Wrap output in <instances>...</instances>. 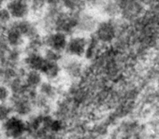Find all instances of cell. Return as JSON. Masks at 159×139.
<instances>
[{
	"mask_svg": "<svg viewBox=\"0 0 159 139\" xmlns=\"http://www.w3.org/2000/svg\"><path fill=\"white\" fill-rule=\"evenodd\" d=\"M121 28V24L115 19H100L98 22L93 37L103 46L112 44Z\"/></svg>",
	"mask_w": 159,
	"mask_h": 139,
	"instance_id": "obj_1",
	"label": "cell"
},
{
	"mask_svg": "<svg viewBox=\"0 0 159 139\" xmlns=\"http://www.w3.org/2000/svg\"><path fill=\"white\" fill-rule=\"evenodd\" d=\"M100 18L97 12L84 9L76 13V34L91 36L95 32Z\"/></svg>",
	"mask_w": 159,
	"mask_h": 139,
	"instance_id": "obj_2",
	"label": "cell"
},
{
	"mask_svg": "<svg viewBox=\"0 0 159 139\" xmlns=\"http://www.w3.org/2000/svg\"><path fill=\"white\" fill-rule=\"evenodd\" d=\"M123 21H137L145 11L144 0H115Z\"/></svg>",
	"mask_w": 159,
	"mask_h": 139,
	"instance_id": "obj_3",
	"label": "cell"
},
{
	"mask_svg": "<svg viewBox=\"0 0 159 139\" xmlns=\"http://www.w3.org/2000/svg\"><path fill=\"white\" fill-rule=\"evenodd\" d=\"M63 11L64 9L61 5L47 6L43 14L39 18L36 19L42 35L56 31L58 19Z\"/></svg>",
	"mask_w": 159,
	"mask_h": 139,
	"instance_id": "obj_4",
	"label": "cell"
},
{
	"mask_svg": "<svg viewBox=\"0 0 159 139\" xmlns=\"http://www.w3.org/2000/svg\"><path fill=\"white\" fill-rule=\"evenodd\" d=\"M1 124V132L6 137L11 139L20 138L27 130V124L24 120V118L15 114H12Z\"/></svg>",
	"mask_w": 159,
	"mask_h": 139,
	"instance_id": "obj_5",
	"label": "cell"
},
{
	"mask_svg": "<svg viewBox=\"0 0 159 139\" xmlns=\"http://www.w3.org/2000/svg\"><path fill=\"white\" fill-rule=\"evenodd\" d=\"M88 41H89V36L73 34L68 37L67 44L64 53L66 56L81 58V59L84 58Z\"/></svg>",
	"mask_w": 159,
	"mask_h": 139,
	"instance_id": "obj_6",
	"label": "cell"
},
{
	"mask_svg": "<svg viewBox=\"0 0 159 139\" xmlns=\"http://www.w3.org/2000/svg\"><path fill=\"white\" fill-rule=\"evenodd\" d=\"M9 104L12 109V113L22 118L30 116L35 107L33 101L28 97L26 93L20 95H11Z\"/></svg>",
	"mask_w": 159,
	"mask_h": 139,
	"instance_id": "obj_7",
	"label": "cell"
},
{
	"mask_svg": "<svg viewBox=\"0 0 159 139\" xmlns=\"http://www.w3.org/2000/svg\"><path fill=\"white\" fill-rule=\"evenodd\" d=\"M42 38H43L44 48L51 49L64 54L68 40L67 35L60 31H53L42 35Z\"/></svg>",
	"mask_w": 159,
	"mask_h": 139,
	"instance_id": "obj_8",
	"label": "cell"
},
{
	"mask_svg": "<svg viewBox=\"0 0 159 139\" xmlns=\"http://www.w3.org/2000/svg\"><path fill=\"white\" fill-rule=\"evenodd\" d=\"M62 71L71 79H78L81 77L84 70V65L81 58H76L71 56L63 57L60 62Z\"/></svg>",
	"mask_w": 159,
	"mask_h": 139,
	"instance_id": "obj_9",
	"label": "cell"
},
{
	"mask_svg": "<svg viewBox=\"0 0 159 139\" xmlns=\"http://www.w3.org/2000/svg\"><path fill=\"white\" fill-rule=\"evenodd\" d=\"M5 7L11 13L13 21L23 20L31 17L29 3L22 0H9Z\"/></svg>",
	"mask_w": 159,
	"mask_h": 139,
	"instance_id": "obj_10",
	"label": "cell"
},
{
	"mask_svg": "<svg viewBox=\"0 0 159 139\" xmlns=\"http://www.w3.org/2000/svg\"><path fill=\"white\" fill-rule=\"evenodd\" d=\"M13 24L18 28V30L21 32V34L24 36L25 40H28L30 38H33V37L42 35L36 20L26 18V19H23V20L13 21Z\"/></svg>",
	"mask_w": 159,
	"mask_h": 139,
	"instance_id": "obj_11",
	"label": "cell"
},
{
	"mask_svg": "<svg viewBox=\"0 0 159 139\" xmlns=\"http://www.w3.org/2000/svg\"><path fill=\"white\" fill-rule=\"evenodd\" d=\"M56 31H60L68 37L76 34V13L64 10L58 19Z\"/></svg>",
	"mask_w": 159,
	"mask_h": 139,
	"instance_id": "obj_12",
	"label": "cell"
},
{
	"mask_svg": "<svg viewBox=\"0 0 159 139\" xmlns=\"http://www.w3.org/2000/svg\"><path fill=\"white\" fill-rule=\"evenodd\" d=\"M7 44L10 48H19L23 49L25 44V38L18 30V28L13 24V21L3 29Z\"/></svg>",
	"mask_w": 159,
	"mask_h": 139,
	"instance_id": "obj_13",
	"label": "cell"
},
{
	"mask_svg": "<svg viewBox=\"0 0 159 139\" xmlns=\"http://www.w3.org/2000/svg\"><path fill=\"white\" fill-rule=\"evenodd\" d=\"M45 61L42 52H24L22 65L26 70L40 71Z\"/></svg>",
	"mask_w": 159,
	"mask_h": 139,
	"instance_id": "obj_14",
	"label": "cell"
},
{
	"mask_svg": "<svg viewBox=\"0 0 159 139\" xmlns=\"http://www.w3.org/2000/svg\"><path fill=\"white\" fill-rule=\"evenodd\" d=\"M39 72L42 74L44 80L52 81V82L59 80L63 73L60 63L50 62V61H45V63L43 64L41 70Z\"/></svg>",
	"mask_w": 159,
	"mask_h": 139,
	"instance_id": "obj_15",
	"label": "cell"
},
{
	"mask_svg": "<svg viewBox=\"0 0 159 139\" xmlns=\"http://www.w3.org/2000/svg\"><path fill=\"white\" fill-rule=\"evenodd\" d=\"M98 16L104 17V19H115L120 15L119 8L115 0H104V1L96 9Z\"/></svg>",
	"mask_w": 159,
	"mask_h": 139,
	"instance_id": "obj_16",
	"label": "cell"
},
{
	"mask_svg": "<svg viewBox=\"0 0 159 139\" xmlns=\"http://www.w3.org/2000/svg\"><path fill=\"white\" fill-rule=\"evenodd\" d=\"M24 81L29 90L38 91L39 87L44 81V78L39 71L37 70H27L24 76Z\"/></svg>",
	"mask_w": 159,
	"mask_h": 139,
	"instance_id": "obj_17",
	"label": "cell"
},
{
	"mask_svg": "<svg viewBox=\"0 0 159 139\" xmlns=\"http://www.w3.org/2000/svg\"><path fill=\"white\" fill-rule=\"evenodd\" d=\"M38 93L47 99L53 101V99H55L58 95V88L56 87L54 82L44 80V81L39 87Z\"/></svg>",
	"mask_w": 159,
	"mask_h": 139,
	"instance_id": "obj_18",
	"label": "cell"
},
{
	"mask_svg": "<svg viewBox=\"0 0 159 139\" xmlns=\"http://www.w3.org/2000/svg\"><path fill=\"white\" fill-rule=\"evenodd\" d=\"M60 4L65 11L72 13H77L87 9L84 0H61Z\"/></svg>",
	"mask_w": 159,
	"mask_h": 139,
	"instance_id": "obj_19",
	"label": "cell"
},
{
	"mask_svg": "<svg viewBox=\"0 0 159 139\" xmlns=\"http://www.w3.org/2000/svg\"><path fill=\"white\" fill-rule=\"evenodd\" d=\"M28 3L31 16H33L36 19L39 18L43 14L48 6L45 0H29Z\"/></svg>",
	"mask_w": 159,
	"mask_h": 139,
	"instance_id": "obj_20",
	"label": "cell"
},
{
	"mask_svg": "<svg viewBox=\"0 0 159 139\" xmlns=\"http://www.w3.org/2000/svg\"><path fill=\"white\" fill-rule=\"evenodd\" d=\"M42 54H43V57L45 58V60L50 61V62H58V63H60L61 60L64 57L63 53H60L58 51H55L53 50L47 49V48H44V50H42Z\"/></svg>",
	"mask_w": 159,
	"mask_h": 139,
	"instance_id": "obj_21",
	"label": "cell"
},
{
	"mask_svg": "<svg viewBox=\"0 0 159 139\" xmlns=\"http://www.w3.org/2000/svg\"><path fill=\"white\" fill-rule=\"evenodd\" d=\"M12 114V109L9 103H0V123L8 119Z\"/></svg>",
	"mask_w": 159,
	"mask_h": 139,
	"instance_id": "obj_22",
	"label": "cell"
},
{
	"mask_svg": "<svg viewBox=\"0 0 159 139\" xmlns=\"http://www.w3.org/2000/svg\"><path fill=\"white\" fill-rule=\"evenodd\" d=\"M11 95V92L8 85L0 84V103H9Z\"/></svg>",
	"mask_w": 159,
	"mask_h": 139,
	"instance_id": "obj_23",
	"label": "cell"
},
{
	"mask_svg": "<svg viewBox=\"0 0 159 139\" xmlns=\"http://www.w3.org/2000/svg\"><path fill=\"white\" fill-rule=\"evenodd\" d=\"M84 1H85L87 9L95 10L104 1V0H84Z\"/></svg>",
	"mask_w": 159,
	"mask_h": 139,
	"instance_id": "obj_24",
	"label": "cell"
},
{
	"mask_svg": "<svg viewBox=\"0 0 159 139\" xmlns=\"http://www.w3.org/2000/svg\"><path fill=\"white\" fill-rule=\"evenodd\" d=\"M48 6H54V5H61V0H45Z\"/></svg>",
	"mask_w": 159,
	"mask_h": 139,
	"instance_id": "obj_25",
	"label": "cell"
},
{
	"mask_svg": "<svg viewBox=\"0 0 159 139\" xmlns=\"http://www.w3.org/2000/svg\"><path fill=\"white\" fill-rule=\"evenodd\" d=\"M148 1L150 3H152V4H156V5L159 4V0H148Z\"/></svg>",
	"mask_w": 159,
	"mask_h": 139,
	"instance_id": "obj_26",
	"label": "cell"
},
{
	"mask_svg": "<svg viewBox=\"0 0 159 139\" xmlns=\"http://www.w3.org/2000/svg\"><path fill=\"white\" fill-rule=\"evenodd\" d=\"M1 1H3V2H4V3L6 4V3H7V2L9 1V0H1Z\"/></svg>",
	"mask_w": 159,
	"mask_h": 139,
	"instance_id": "obj_27",
	"label": "cell"
},
{
	"mask_svg": "<svg viewBox=\"0 0 159 139\" xmlns=\"http://www.w3.org/2000/svg\"><path fill=\"white\" fill-rule=\"evenodd\" d=\"M22 1H26V2H29V0H22Z\"/></svg>",
	"mask_w": 159,
	"mask_h": 139,
	"instance_id": "obj_28",
	"label": "cell"
}]
</instances>
